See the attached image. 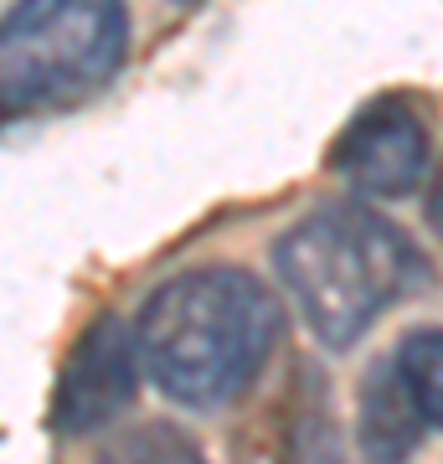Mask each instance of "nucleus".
Returning a JSON list of instances; mask_svg holds the SVG:
<instances>
[{
    "instance_id": "obj_10",
    "label": "nucleus",
    "mask_w": 443,
    "mask_h": 464,
    "mask_svg": "<svg viewBox=\"0 0 443 464\" xmlns=\"http://www.w3.org/2000/svg\"><path fill=\"white\" fill-rule=\"evenodd\" d=\"M428 222H433V232L443 237V160H438V181L428 191Z\"/></svg>"
},
{
    "instance_id": "obj_8",
    "label": "nucleus",
    "mask_w": 443,
    "mask_h": 464,
    "mask_svg": "<svg viewBox=\"0 0 443 464\" xmlns=\"http://www.w3.org/2000/svg\"><path fill=\"white\" fill-rule=\"evenodd\" d=\"M99 464H207V454L176 423H140V429L119 433L99 454Z\"/></svg>"
},
{
    "instance_id": "obj_4",
    "label": "nucleus",
    "mask_w": 443,
    "mask_h": 464,
    "mask_svg": "<svg viewBox=\"0 0 443 464\" xmlns=\"http://www.w3.org/2000/svg\"><path fill=\"white\" fill-rule=\"evenodd\" d=\"M134 387H140V346L134 331L119 315H99L88 331L72 341L52 392V429L67 439L103 429L109 418L130 408Z\"/></svg>"
},
{
    "instance_id": "obj_6",
    "label": "nucleus",
    "mask_w": 443,
    "mask_h": 464,
    "mask_svg": "<svg viewBox=\"0 0 443 464\" xmlns=\"http://www.w3.org/2000/svg\"><path fill=\"white\" fill-rule=\"evenodd\" d=\"M428 433L408 382L392 356H381L361 382V418H356V444L366 464H408L418 439Z\"/></svg>"
},
{
    "instance_id": "obj_1",
    "label": "nucleus",
    "mask_w": 443,
    "mask_h": 464,
    "mask_svg": "<svg viewBox=\"0 0 443 464\" xmlns=\"http://www.w3.org/2000/svg\"><path fill=\"white\" fill-rule=\"evenodd\" d=\"M279 331V299L243 268L212 264L176 274L149 295L134 346L165 398L186 408H222L258 382Z\"/></svg>"
},
{
    "instance_id": "obj_3",
    "label": "nucleus",
    "mask_w": 443,
    "mask_h": 464,
    "mask_svg": "<svg viewBox=\"0 0 443 464\" xmlns=\"http://www.w3.org/2000/svg\"><path fill=\"white\" fill-rule=\"evenodd\" d=\"M124 52V0H16L0 16V109L82 99L114 78Z\"/></svg>"
},
{
    "instance_id": "obj_9",
    "label": "nucleus",
    "mask_w": 443,
    "mask_h": 464,
    "mask_svg": "<svg viewBox=\"0 0 443 464\" xmlns=\"http://www.w3.org/2000/svg\"><path fill=\"white\" fill-rule=\"evenodd\" d=\"M299 413L284 423L279 433V454H268V464H341V439L330 429L325 398L320 402H294Z\"/></svg>"
},
{
    "instance_id": "obj_2",
    "label": "nucleus",
    "mask_w": 443,
    "mask_h": 464,
    "mask_svg": "<svg viewBox=\"0 0 443 464\" xmlns=\"http://www.w3.org/2000/svg\"><path fill=\"white\" fill-rule=\"evenodd\" d=\"M314 341L330 351L356 346L381 310L428 284V258L412 237L371 207L335 201L304 217L274 253Z\"/></svg>"
},
{
    "instance_id": "obj_7",
    "label": "nucleus",
    "mask_w": 443,
    "mask_h": 464,
    "mask_svg": "<svg viewBox=\"0 0 443 464\" xmlns=\"http://www.w3.org/2000/svg\"><path fill=\"white\" fill-rule=\"evenodd\" d=\"M392 362L402 372V382H408L423 423L428 429H443V331H412L392 351Z\"/></svg>"
},
{
    "instance_id": "obj_5",
    "label": "nucleus",
    "mask_w": 443,
    "mask_h": 464,
    "mask_svg": "<svg viewBox=\"0 0 443 464\" xmlns=\"http://www.w3.org/2000/svg\"><path fill=\"white\" fill-rule=\"evenodd\" d=\"M330 166L356 197H408L428 176V130L408 99H377L351 119L330 150Z\"/></svg>"
}]
</instances>
